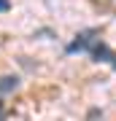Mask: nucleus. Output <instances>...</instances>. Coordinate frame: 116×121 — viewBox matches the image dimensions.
<instances>
[{"label":"nucleus","mask_w":116,"mask_h":121,"mask_svg":"<svg viewBox=\"0 0 116 121\" xmlns=\"http://www.w3.org/2000/svg\"><path fill=\"white\" fill-rule=\"evenodd\" d=\"M97 40H100V30H97V27H92V30H84V32H78V35H76V40H73V43H68V54L89 51V48L95 46Z\"/></svg>","instance_id":"f257e3e1"},{"label":"nucleus","mask_w":116,"mask_h":121,"mask_svg":"<svg viewBox=\"0 0 116 121\" xmlns=\"http://www.w3.org/2000/svg\"><path fill=\"white\" fill-rule=\"evenodd\" d=\"M19 89V78L16 75H3L0 78V94H8V91Z\"/></svg>","instance_id":"f03ea898"},{"label":"nucleus","mask_w":116,"mask_h":121,"mask_svg":"<svg viewBox=\"0 0 116 121\" xmlns=\"http://www.w3.org/2000/svg\"><path fill=\"white\" fill-rule=\"evenodd\" d=\"M92 3H97L100 8H108V11H116V0H92Z\"/></svg>","instance_id":"7ed1b4c3"},{"label":"nucleus","mask_w":116,"mask_h":121,"mask_svg":"<svg viewBox=\"0 0 116 121\" xmlns=\"http://www.w3.org/2000/svg\"><path fill=\"white\" fill-rule=\"evenodd\" d=\"M8 8H11V0H0V13H5Z\"/></svg>","instance_id":"20e7f679"},{"label":"nucleus","mask_w":116,"mask_h":121,"mask_svg":"<svg viewBox=\"0 0 116 121\" xmlns=\"http://www.w3.org/2000/svg\"><path fill=\"white\" fill-rule=\"evenodd\" d=\"M108 65H111V67L116 70V51H111V59H108Z\"/></svg>","instance_id":"39448f33"},{"label":"nucleus","mask_w":116,"mask_h":121,"mask_svg":"<svg viewBox=\"0 0 116 121\" xmlns=\"http://www.w3.org/2000/svg\"><path fill=\"white\" fill-rule=\"evenodd\" d=\"M5 116H8V110L3 108V102H0V121H5Z\"/></svg>","instance_id":"423d86ee"}]
</instances>
